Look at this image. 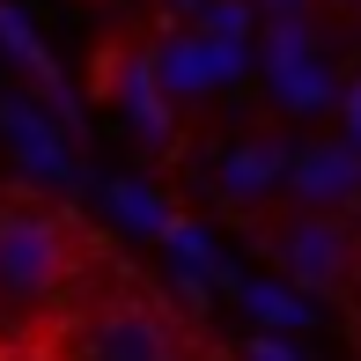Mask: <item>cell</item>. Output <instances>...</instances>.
Masks as SVG:
<instances>
[{"label":"cell","mask_w":361,"mask_h":361,"mask_svg":"<svg viewBox=\"0 0 361 361\" xmlns=\"http://www.w3.org/2000/svg\"><path fill=\"white\" fill-rule=\"evenodd\" d=\"M243 310H251V317L266 324L273 339H281V332H295V324H310L302 295H295V288H281V281H251V288H243Z\"/></svg>","instance_id":"obj_12"},{"label":"cell","mask_w":361,"mask_h":361,"mask_svg":"<svg viewBox=\"0 0 361 361\" xmlns=\"http://www.w3.org/2000/svg\"><path fill=\"white\" fill-rule=\"evenodd\" d=\"M67 361H185V339L155 302H111L74 324Z\"/></svg>","instance_id":"obj_2"},{"label":"cell","mask_w":361,"mask_h":361,"mask_svg":"<svg viewBox=\"0 0 361 361\" xmlns=\"http://www.w3.org/2000/svg\"><path fill=\"white\" fill-rule=\"evenodd\" d=\"M118 104H126V118H133V133H140L147 147L170 140V96H162V81H155V67H147V52L118 67Z\"/></svg>","instance_id":"obj_8"},{"label":"cell","mask_w":361,"mask_h":361,"mask_svg":"<svg viewBox=\"0 0 361 361\" xmlns=\"http://www.w3.org/2000/svg\"><path fill=\"white\" fill-rule=\"evenodd\" d=\"M67 228L52 214H30V207L0 214V317H44L67 288Z\"/></svg>","instance_id":"obj_1"},{"label":"cell","mask_w":361,"mask_h":361,"mask_svg":"<svg viewBox=\"0 0 361 361\" xmlns=\"http://www.w3.org/2000/svg\"><path fill=\"white\" fill-rule=\"evenodd\" d=\"M251 23H258L251 0H207V8H200V37H221V44H243Z\"/></svg>","instance_id":"obj_13"},{"label":"cell","mask_w":361,"mask_h":361,"mask_svg":"<svg viewBox=\"0 0 361 361\" xmlns=\"http://www.w3.org/2000/svg\"><path fill=\"white\" fill-rule=\"evenodd\" d=\"M0 133H8L15 162H23L30 177H44V185H74V155H67V140H59V126L44 118V111H30L23 96H0Z\"/></svg>","instance_id":"obj_5"},{"label":"cell","mask_w":361,"mask_h":361,"mask_svg":"<svg viewBox=\"0 0 361 361\" xmlns=\"http://www.w3.org/2000/svg\"><path fill=\"white\" fill-rule=\"evenodd\" d=\"M243 361H302V354H295L288 339H273V332H258V339H251V354H243Z\"/></svg>","instance_id":"obj_14"},{"label":"cell","mask_w":361,"mask_h":361,"mask_svg":"<svg viewBox=\"0 0 361 361\" xmlns=\"http://www.w3.org/2000/svg\"><path fill=\"white\" fill-rule=\"evenodd\" d=\"M8 361H30V354H8Z\"/></svg>","instance_id":"obj_16"},{"label":"cell","mask_w":361,"mask_h":361,"mask_svg":"<svg viewBox=\"0 0 361 361\" xmlns=\"http://www.w3.org/2000/svg\"><path fill=\"white\" fill-rule=\"evenodd\" d=\"M273 266L288 273V288H339L354 273V236L339 214H295L273 228Z\"/></svg>","instance_id":"obj_3"},{"label":"cell","mask_w":361,"mask_h":361,"mask_svg":"<svg viewBox=\"0 0 361 361\" xmlns=\"http://www.w3.org/2000/svg\"><path fill=\"white\" fill-rule=\"evenodd\" d=\"M281 177H288V147H281V140H243V147H228V162H221V192H228L236 207L266 200Z\"/></svg>","instance_id":"obj_7"},{"label":"cell","mask_w":361,"mask_h":361,"mask_svg":"<svg viewBox=\"0 0 361 361\" xmlns=\"http://www.w3.org/2000/svg\"><path fill=\"white\" fill-rule=\"evenodd\" d=\"M288 185L310 214H332V207L361 200V155L347 140H310L302 155H288Z\"/></svg>","instance_id":"obj_4"},{"label":"cell","mask_w":361,"mask_h":361,"mask_svg":"<svg viewBox=\"0 0 361 361\" xmlns=\"http://www.w3.org/2000/svg\"><path fill=\"white\" fill-rule=\"evenodd\" d=\"M347 147H354V155H361V81H354V89H347Z\"/></svg>","instance_id":"obj_15"},{"label":"cell","mask_w":361,"mask_h":361,"mask_svg":"<svg viewBox=\"0 0 361 361\" xmlns=\"http://www.w3.org/2000/svg\"><path fill=\"white\" fill-rule=\"evenodd\" d=\"M266 81H273V96H281L288 111H317V104H332V74H324L317 52H302V59H273Z\"/></svg>","instance_id":"obj_10"},{"label":"cell","mask_w":361,"mask_h":361,"mask_svg":"<svg viewBox=\"0 0 361 361\" xmlns=\"http://www.w3.org/2000/svg\"><path fill=\"white\" fill-rule=\"evenodd\" d=\"M147 67H155L162 96H207L214 81H207V44L200 37H170L162 52H147Z\"/></svg>","instance_id":"obj_9"},{"label":"cell","mask_w":361,"mask_h":361,"mask_svg":"<svg viewBox=\"0 0 361 361\" xmlns=\"http://www.w3.org/2000/svg\"><path fill=\"white\" fill-rule=\"evenodd\" d=\"M104 207H111L126 228H133V236H162V228H170V207H162V192H155V185H140V177H118V185L104 192Z\"/></svg>","instance_id":"obj_11"},{"label":"cell","mask_w":361,"mask_h":361,"mask_svg":"<svg viewBox=\"0 0 361 361\" xmlns=\"http://www.w3.org/2000/svg\"><path fill=\"white\" fill-rule=\"evenodd\" d=\"M0 52H8V59H23V67H30V81H37V96H44V104H52L67 126H81V104H74L67 74H59V67H52V52L37 44L30 15H23V8H8V0H0Z\"/></svg>","instance_id":"obj_6"}]
</instances>
